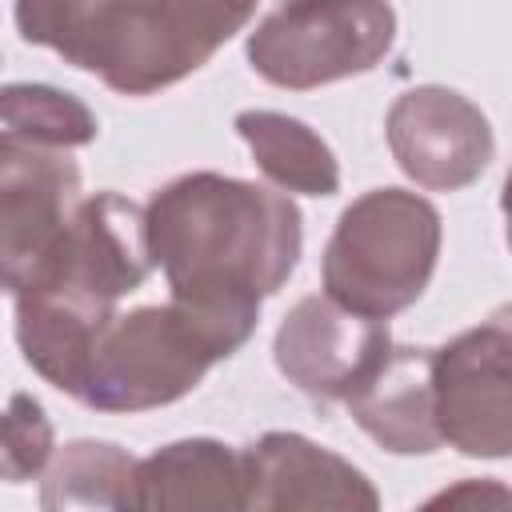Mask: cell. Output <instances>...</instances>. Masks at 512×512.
<instances>
[{
  "mask_svg": "<svg viewBox=\"0 0 512 512\" xmlns=\"http://www.w3.org/2000/svg\"><path fill=\"white\" fill-rule=\"evenodd\" d=\"M388 348V320L360 316L328 292L300 296L272 340V356L284 380L320 404H344Z\"/></svg>",
  "mask_w": 512,
  "mask_h": 512,
  "instance_id": "ba28073f",
  "label": "cell"
},
{
  "mask_svg": "<svg viewBox=\"0 0 512 512\" xmlns=\"http://www.w3.org/2000/svg\"><path fill=\"white\" fill-rule=\"evenodd\" d=\"M144 220L168 300L200 312L244 348L260 304L300 264L304 220L296 200L256 180L188 172L152 192Z\"/></svg>",
  "mask_w": 512,
  "mask_h": 512,
  "instance_id": "6da1fadb",
  "label": "cell"
},
{
  "mask_svg": "<svg viewBox=\"0 0 512 512\" xmlns=\"http://www.w3.org/2000/svg\"><path fill=\"white\" fill-rule=\"evenodd\" d=\"M152 268L144 208L108 188L80 200L72 224L16 284H8V296L40 320L96 336Z\"/></svg>",
  "mask_w": 512,
  "mask_h": 512,
  "instance_id": "7a4b0ae2",
  "label": "cell"
},
{
  "mask_svg": "<svg viewBox=\"0 0 512 512\" xmlns=\"http://www.w3.org/2000/svg\"><path fill=\"white\" fill-rule=\"evenodd\" d=\"M232 128L248 144L256 168L280 192L332 196L340 188L336 152L304 120H296L288 112H272V108H248V112H236Z\"/></svg>",
  "mask_w": 512,
  "mask_h": 512,
  "instance_id": "5bb4252c",
  "label": "cell"
},
{
  "mask_svg": "<svg viewBox=\"0 0 512 512\" xmlns=\"http://www.w3.org/2000/svg\"><path fill=\"white\" fill-rule=\"evenodd\" d=\"M260 0H112L72 68L100 76L120 96H152L224 48Z\"/></svg>",
  "mask_w": 512,
  "mask_h": 512,
  "instance_id": "5b68a950",
  "label": "cell"
},
{
  "mask_svg": "<svg viewBox=\"0 0 512 512\" xmlns=\"http://www.w3.org/2000/svg\"><path fill=\"white\" fill-rule=\"evenodd\" d=\"M72 148L0 136V260L4 288L16 284L72 224L80 208V164Z\"/></svg>",
  "mask_w": 512,
  "mask_h": 512,
  "instance_id": "30bf717a",
  "label": "cell"
},
{
  "mask_svg": "<svg viewBox=\"0 0 512 512\" xmlns=\"http://www.w3.org/2000/svg\"><path fill=\"white\" fill-rule=\"evenodd\" d=\"M52 456V424L28 392H16L4 416V480L24 484L44 472Z\"/></svg>",
  "mask_w": 512,
  "mask_h": 512,
  "instance_id": "ac0fdd59",
  "label": "cell"
},
{
  "mask_svg": "<svg viewBox=\"0 0 512 512\" xmlns=\"http://www.w3.org/2000/svg\"><path fill=\"white\" fill-rule=\"evenodd\" d=\"M108 4L112 0H16L12 16L28 44L52 48L72 64Z\"/></svg>",
  "mask_w": 512,
  "mask_h": 512,
  "instance_id": "e0dca14e",
  "label": "cell"
},
{
  "mask_svg": "<svg viewBox=\"0 0 512 512\" xmlns=\"http://www.w3.org/2000/svg\"><path fill=\"white\" fill-rule=\"evenodd\" d=\"M248 452V508H340L376 512L380 492L344 456L300 432H264Z\"/></svg>",
  "mask_w": 512,
  "mask_h": 512,
  "instance_id": "8fae6325",
  "label": "cell"
},
{
  "mask_svg": "<svg viewBox=\"0 0 512 512\" xmlns=\"http://www.w3.org/2000/svg\"><path fill=\"white\" fill-rule=\"evenodd\" d=\"M132 508H248V452L212 436L164 444L136 464Z\"/></svg>",
  "mask_w": 512,
  "mask_h": 512,
  "instance_id": "4fadbf2b",
  "label": "cell"
},
{
  "mask_svg": "<svg viewBox=\"0 0 512 512\" xmlns=\"http://www.w3.org/2000/svg\"><path fill=\"white\" fill-rule=\"evenodd\" d=\"M0 124V136L56 148H84L100 132L92 108L80 96L60 92L52 84H8L0 96Z\"/></svg>",
  "mask_w": 512,
  "mask_h": 512,
  "instance_id": "2e32d148",
  "label": "cell"
},
{
  "mask_svg": "<svg viewBox=\"0 0 512 512\" xmlns=\"http://www.w3.org/2000/svg\"><path fill=\"white\" fill-rule=\"evenodd\" d=\"M440 240L444 224L428 196L372 188L340 212L324 244V292L360 316L392 320L424 296L440 260Z\"/></svg>",
  "mask_w": 512,
  "mask_h": 512,
  "instance_id": "3957f363",
  "label": "cell"
},
{
  "mask_svg": "<svg viewBox=\"0 0 512 512\" xmlns=\"http://www.w3.org/2000/svg\"><path fill=\"white\" fill-rule=\"evenodd\" d=\"M384 136L400 172L428 192L468 188L496 152L488 116L444 84H420L396 96L384 120Z\"/></svg>",
  "mask_w": 512,
  "mask_h": 512,
  "instance_id": "9c48e42d",
  "label": "cell"
},
{
  "mask_svg": "<svg viewBox=\"0 0 512 512\" xmlns=\"http://www.w3.org/2000/svg\"><path fill=\"white\" fill-rule=\"evenodd\" d=\"M500 212H504V236H508V248H512V168H508V180H504V192H500Z\"/></svg>",
  "mask_w": 512,
  "mask_h": 512,
  "instance_id": "ffe728a7",
  "label": "cell"
},
{
  "mask_svg": "<svg viewBox=\"0 0 512 512\" xmlns=\"http://www.w3.org/2000/svg\"><path fill=\"white\" fill-rule=\"evenodd\" d=\"M344 408L392 456L436 452L444 444L436 420V348L392 344Z\"/></svg>",
  "mask_w": 512,
  "mask_h": 512,
  "instance_id": "7c38bea8",
  "label": "cell"
},
{
  "mask_svg": "<svg viewBox=\"0 0 512 512\" xmlns=\"http://www.w3.org/2000/svg\"><path fill=\"white\" fill-rule=\"evenodd\" d=\"M136 456L108 444V440H72L60 448L44 476L40 508L64 512V508H132L136 488Z\"/></svg>",
  "mask_w": 512,
  "mask_h": 512,
  "instance_id": "9a60e30c",
  "label": "cell"
},
{
  "mask_svg": "<svg viewBox=\"0 0 512 512\" xmlns=\"http://www.w3.org/2000/svg\"><path fill=\"white\" fill-rule=\"evenodd\" d=\"M396 44L388 0H280L248 32V64L260 80L308 92L332 80L364 76Z\"/></svg>",
  "mask_w": 512,
  "mask_h": 512,
  "instance_id": "8992f818",
  "label": "cell"
},
{
  "mask_svg": "<svg viewBox=\"0 0 512 512\" xmlns=\"http://www.w3.org/2000/svg\"><path fill=\"white\" fill-rule=\"evenodd\" d=\"M240 344L200 312L168 300L116 312L100 332L76 400L92 412H148L184 400Z\"/></svg>",
  "mask_w": 512,
  "mask_h": 512,
  "instance_id": "277c9868",
  "label": "cell"
},
{
  "mask_svg": "<svg viewBox=\"0 0 512 512\" xmlns=\"http://www.w3.org/2000/svg\"><path fill=\"white\" fill-rule=\"evenodd\" d=\"M436 420L464 456H512V300L436 348Z\"/></svg>",
  "mask_w": 512,
  "mask_h": 512,
  "instance_id": "52a82bcc",
  "label": "cell"
},
{
  "mask_svg": "<svg viewBox=\"0 0 512 512\" xmlns=\"http://www.w3.org/2000/svg\"><path fill=\"white\" fill-rule=\"evenodd\" d=\"M460 500H480V504H484V500H496V504H512V492L500 488V484H492V480H484V484L464 480V484H456V488L432 496V504H460Z\"/></svg>",
  "mask_w": 512,
  "mask_h": 512,
  "instance_id": "d6986e66",
  "label": "cell"
}]
</instances>
